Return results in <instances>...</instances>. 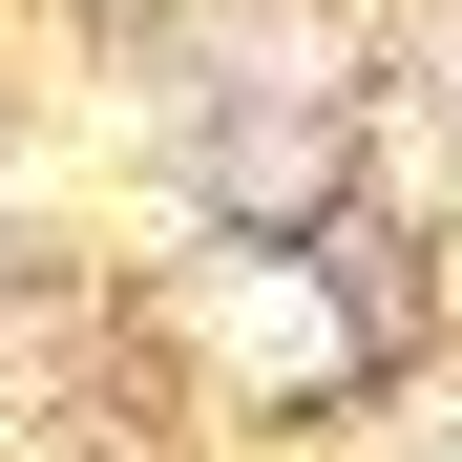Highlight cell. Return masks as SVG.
Here are the masks:
<instances>
[{
	"label": "cell",
	"instance_id": "obj_1",
	"mask_svg": "<svg viewBox=\"0 0 462 462\" xmlns=\"http://www.w3.org/2000/svg\"><path fill=\"white\" fill-rule=\"evenodd\" d=\"M231 357H294V378H316V357H337V316H316V273H231Z\"/></svg>",
	"mask_w": 462,
	"mask_h": 462
}]
</instances>
